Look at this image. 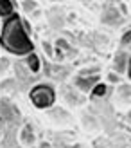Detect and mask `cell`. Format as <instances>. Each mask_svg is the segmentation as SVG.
<instances>
[{
    "label": "cell",
    "instance_id": "1",
    "mask_svg": "<svg viewBox=\"0 0 131 148\" xmlns=\"http://www.w3.org/2000/svg\"><path fill=\"white\" fill-rule=\"evenodd\" d=\"M0 43L11 51L14 54H31L32 53V42L29 40V36L25 33L24 25H22L20 16L13 14L9 20H5L4 29H2V36H0Z\"/></svg>",
    "mask_w": 131,
    "mask_h": 148
},
{
    "label": "cell",
    "instance_id": "2",
    "mask_svg": "<svg viewBox=\"0 0 131 148\" xmlns=\"http://www.w3.org/2000/svg\"><path fill=\"white\" fill-rule=\"evenodd\" d=\"M31 99H32V103L36 107L47 108V107H50L54 103V90L50 87H47V85H38V87L32 88Z\"/></svg>",
    "mask_w": 131,
    "mask_h": 148
},
{
    "label": "cell",
    "instance_id": "3",
    "mask_svg": "<svg viewBox=\"0 0 131 148\" xmlns=\"http://www.w3.org/2000/svg\"><path fill=\"white\" fill-rule=\"evenodd\" d=\"M13 13V2L11 0H0V14L7 16V14Z\"/></svg>",
    "mask_w": 131,
    "mask_h": 148
},
{
    "label": "cell",
    "instance_id": "4",
    "mask_svg": "<svg viewBox=\"0 0 131 148\" xmlns=\"http://www.w3.org/2000/svg\"><path fill=\"white\" fill-rule=\"evenodd\" d=\"M29 67H31V71H34V72L40 69V62H38V58H36L34 54L29 56Z\"/></svg>",
    "mask_w": 131,
    "mask_h": 148
},
{
    "label": "cell",
    "instance_id": "5",
    "mask_svg": "<svg viewBox=\"0 0 131 148\" xmlns=\"http://www.w3.org/2000/svg\"><path fill=\"white\" fill-rule=\"evenodd\" d=\"M104 92H106V87L104 85H97L95 90H93V94H95V96H103Z\"/></svg>",
    "mask_w": 131,
    "mask_h": 148
}]
</instances>
